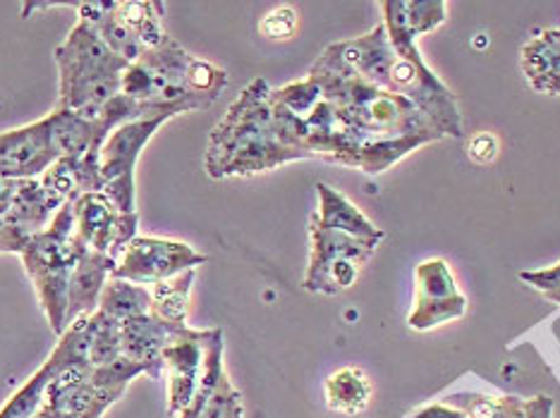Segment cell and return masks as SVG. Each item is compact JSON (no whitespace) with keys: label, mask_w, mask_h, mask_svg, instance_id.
I'll return each mask as SVG.
<instances>
[{"label":"cell","mask_w":560,"mask_h":418,"mask_svg":"<svg viewBox=\"0 0 560 418\" xmlns=\"http://www.w3.org/2000/svg\"><path fill=\"white\" fill-rule=\"evenodd\" d=\"M304 156L288 148L276 132L271 110V88L264 80L242 88L225 118L215 124L207 148V172L213 180L233 175L273 170Z\"/></svg>","instance_id":"cell-1"},{"label":"cell","mask_w":560,"mask_h":418,"mask_svg":"<svg viewBox=\"0 0 560 418\" xmlns=\"http://www.w3.org/2000/svg\"><path fill=\"white\" fill-rule=\"evenodd\" d=\"M60 74L58 108L94 120L108 100L120 94L122 74L130 62L118 58L84 20L56 48Z\"/></svg>","instance_id":"cell-2"},{"label":"cell","mask_w":560,"mask_h":418,"mask_svg":"<svg viewBox=\"0 0 560 418\" xmlns=\"http://www.w3.org/2000/svg\"><path fill=\"white\" fill-rule=\"evenodd\" d=\"M86 247L74 235V199L62 206L44 232L34 235L20 253L27 275L32 277L50 331L62 335L68 331V292L70 277L78 268Z\"/></svg>","instance_id":"cell-3"},{"label":"cell","mask_w":560,"mask_h":418,"mask_svg":"<svg viewBox=\"0 0 560 418\" xmlns=\"http://www.w3.org/2000/svg\"><path fill=\"white\" fill-rule=\"evenodd\" d=\"M378 244L352 237L340 230H328L312 220V261L304 275L310 292L338 295L358 280L360 268L372 259Z\"/></svg>","instance_id":"cell-4"},{"label":"cell","mask_w":560,"mask_h":418,"mask_svg":"<svg viewBox=\"0 0 560 418\" xmlns=\"http://www.w3.org/2000/svg\"><path fill=\"white\" fill-rule=\"evenodd\" d=\"M171 118H139L120 124L101 148V177L104 194L120 213H137L135 208V168L151 136Z\"/></svg>","instance_id":"cell-5"},{"label":"cell","mask_w":560,"mask_h":418,"mask_svg":"<svg viewBox=\"0 0 560 418\" xmlns=\"http://www.w3.org/2000/svg\"><path fill=\"white\" fill-rule=\"evenodd\" d=\"M203 253L195 251L185 242L159 237H135L118 261V268L110 277L135 285H159L163 280L180 275L185 271H197V265L207 263Z\"/></svg>","instance_id":"cell-6"},{"label":"cell","mask_w":560,"mask_h":418,"mask_svg":"<svg viewBox=\"0 0 560 418\" xmlns=\"http://www.w3.org/2000/svg\"><path fill=\"white\" fill-rule=\"evenodd\" d=\"M137 225L139 213H120L104 192L74 199V235L86 249L120 261L127 244L137 237Z\"/></svg>","instance_id":"cell-7"},{"label":"cell","mask_w":560,"mask_h":418,"mask_svg":"<svg viewBox=\"0 0 560 418\" xmlns=\"http://www.w3.org/2000/svg\"><path fill=\"white\" fill-rule=\"evenodd\" d=\"M467 309L465 297L457 292L448 263L429 261L417 268V301L410 313V323L417 331H427L439 323L463 315Z\"/></svg>","instance_id":"cell-8"},{"label":"cell","mask_w":560,"mask_h":418,"mask_svg":"<svg viewBox=\"0 0 560 418\" xmlns=\"http://www.w3.org/2000/svg\"><path fill=\"white\" fill-rule=\"evenodd\" d=\"M56 160L58 156L46 118L0 134V177H10V180L42 177Z\"/></svg>","instance_id":"cell-9"},{"label":"cell","mask_w":560,"mask_h":418,"mask_svg":"<svg viewBox=\"0 0 560 418\" xmlns=\"http://www.w3.org/2000/svg\"><path fill=\"white\" fill-rule=\"evenodd\" d=\"M215 331H192L187 327L163 349V366L171 371L168 414H183L195 399L199 385V369L203 366V349Z\"/></svg>","instance_id":"cell-10"},{"label":"cell","mask_w":560,"mask_h":418,"mask_svg":"<svg viewBox=\"0 0 560 418\" xmlns=\"http://www.w3.org/2000/svg\"><path fill=\"white\" fill-rule=\"evenodd\" d=\"M185 327L168 325L154 315H139V319H130L120 323V347L122 357L135 363L147 366L149 375L159 380L163 371V349L180 335Z\"/></svg>","instance_id":"cell-11"},{"label":"cell","mask_w":560,"mask_h":418,"mask_svg":"<svg viewBox=\"0 0 560 418\" xmlns=\"http://www.w3.org/2000/svg\"><path fill=\"white\" fill-rule=\"evenodd\" d=\"M116 268L118 261L108 256V253H98L92 249L82 253L78 268H74L70 277L66 327L82 319V315H92L98 309L101 292H104V287Z\"/></svg>","instance_id":"cell-12"},{"label":"cell","mask_w":560,"mask_h":418,"mask_svg":"<svg viewBox=\"0 0 560 418\" xmlns=\"http://www.w3.org/2000/svg\"><path fill=\"white\" fill-rule=\"evenodd\" d=\"M118 0H89V3H72V8L80 10V20H84L92 27L101 41H104L113 53L127 60L132 65L144 56V46L137 39V34L125 27L118 20L116 12Z\"/></svg>","instance_id":"cell-13"},{"label":"cell","mask_w":560,"mask_h":418,"mask_svg":"<svg viewBox=\"0 0 560 418\" xmlns=\"http://www.w3.org/2000/svg\"><path fill=\"white\" fill-rule=\"evenodd\" d=\"M316 189H319V211L312 215L314 223L328 227V230H340L352 237L366 239V242H374V244H378L381 239H384V232L376 230V227L369 223L346 196L338 194L334 187L319 182Z\"/></svg>","instance_id":"cell-14"},{"label":"cell","mask_w":560,"mask_h":418,"mask_svg":"<svg viewBox=\"0 0 560 418\" xmlns=\"http://www.w3.org/2000/svg\"><path fill=\"white\" fill-rule=\"evenodd\" d=\"M54 139V151L58 160H66L70 166L80 163L94 144V120H86L78 112L56 108L46 116Z\"/></svg>","instance_id":"cell-15"},{"label":"cell","mask_w":560,"mask_h":418,"mask_svg":"<svg viewBox=\"0 0 560 418\" xmlns=\"http://www.w3.org/2000/svg\"><path fill=\"white\" fill-rule=\"evenodd\" d=\"M96 311H104L106 315L116 319L118 323L139 319V315H149L151 313V289H147L144 285H135V283L116 280V277H110L104 287V292H101Z\"/></svg>","instance_id":"cell-16"},{"label":"cell","mask_w":560,"mask_h":418,"mask_svg":"<svg viewBox=\"0 0 560 418\" xmlns=\"http://www.w3.org/2000/svg\"><path fill=\"white\" fill-rule=\"evenodd\" d=\"M197 271H185L151 287V315L154 319L185 327L187 325V299L192 289Z\"/></svg>","instance_id":"cell-17"},{"label":"cell","mask_w":560,"mask_h":418,"mask_svg":"<svg viewBox=\"0 0 560 418\" xmlns=\"http://www.w3.org/2000/svg\"><path fill=\"white\" fill-rule=\"evenodd\" d=\"M118 20L127 29L137 34L147 50H154L171 39L168 32L163 29V3H139V0H127L116 5Z\"/></svg>","instance_id":"cell-18"},{"label":"cell","mask_w":560,"mask_h":418,"mask_svg":"<svg viewBox=\"0 0 560 418\" xmlns=\"http://www.w3.org/2000/svg\"><path fill=\"white\" fill-rule=\"evenodd\" d=\"M372 385L358 369H342L328 378L326 399L328 407L340 414H358L366 407Z\"/></svg>","instance_id":"cell-19"},{"label":"cell","mask_w":560,"mask_h":418,"mask_svg":"<svg viewBox=\"0 0 560 418\" xmlns=\"http://www.w3.org/2000/svg\"><path fill=\"white\" fill-rule=\"evenodd\" d=\"M120 357V323L104 311H94L89 315V361L96 369V366L113 363Z\"/></svg>","instance_id":"cell-20"},{"label":"cell","mask_w":560,"mask_h":418,"mask_svg":"<svg viewBox=\"0 0 560 418\" xmlns=\"http://www.w3.org/2000/svg\"><path fill=\"white\" fill-rule=\"evenodd\" d=\"M295 29H298V15L292 8H278L271 12V15H266L259 24V32L276 41L290 39V36L295 34Z\"/></svg>","instance_id":"cell-21"},{"label":"cell","mask_w":560,"mask_h":418,"mask_svg":"<svg viewBox=\"0 0 560 418\" xmlns=\"http://www.w3.org/2000/svg\"><path fill=\"white\" fill-rule=\"evenodd\" d=\"M32 235L15 225H8L5 220H0V253H22L24 247L30 244Z\"/></svg>","instance_id":"cell-22"},{"label":"cell","mask_w":560,"mask_h":418,"mask_svg":"<svg viewBox=\"0 0 560 418\" xmlns=\"http://www.w3.org/2000/svg\"><path fill=\"white\" fill-rule=\"evenodd\" d=\"M495 154H499V142H495V136H491L489 132L472 136V142H469V156L477 163H489L495 158Z\"/></svg>","instance_id":"cell-23"}]
</instances>
